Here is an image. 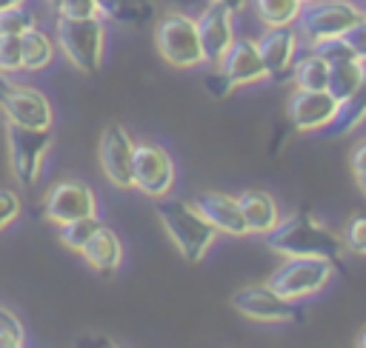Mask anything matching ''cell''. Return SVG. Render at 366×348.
I'll return each instance as SVG.
<instances>
[{
  "label": "cell",
  "instance_id": "1",
  "mask_svg": "<svg viewBox=\"0 0 366 348\" xmlns=\"http://www.w3.org/2000/svg\"><path fill=\"white\" fill-rule=\"evenodd\" d=\"M266 248L280 257H323L335 265L340 262L346 245L343 237L335 234L329 225H323L309 208H300L289 217H280V222L263 234Z\"/></svg>",
  "mask_w": 366,
  "mask_h": 348
},
{
  "label": "cell",
  "instance_id": "2",
  "mask_svg": "<svg viewBox=\"0 0 366 348\" xmlns=\"http://www.w3.org/2000/svg\"><path fill=\"white\" fill-rule=\"evenodd\" d=\"M154 214L186 262H200L217 240V228L200 214L194 200L189 203L177 197H160Z\"/></svg>",
  "mask_w": 366,
  "mask_h": 348
},
{
  "label": "cell",
  "instance_id": "3",
  "mask_svg": "<svg viewBox=\"0 0 366 348\" xmlns=\"http://www.w3.org/2000/svg\"><path fill=\"white\" fill-rule=\"evenodd\" d=\"M154 46L160 57L174 68H194L206 63L203 48H200L197 20L189 17L186 11L172 9L154 23Z\"/></svg>",
  "mask_w": 366,
  "mask_h": 348
},
{
  "label": "cell",
  "instance_id": "4",
  "mask_svg": "<svg viewBox=\"0 0 366 348\" xmlns=\"http://www.w3.org/2000/svg\"><path fill=\"white\" fill-rule=\"evenodd\" d=\"M57 46L77 71L94 74L103 66L106 26L100 17H57Z\"/></svg>",
  "mask_w": 366,
  "mask_h": 348
},
{
  "label": "cell",
  "instance_id": "5",
  "mask_svg": "<svg viewBox=\"0 0 366 348\" xmlns=\"http://www.w3.org/2000/svg\"><path fill=\"white\" fill-rule=\"evenodd\" d=\"M335 274V262L323 257H283V262L266 280L286 300H306L320 294Z\"/></svg>",
  "mask_w": 366,
  "mask_h": 348
},
{
  "label": "cell",
  "instance_id": "6",
  "mask_svg": "<svg viewBox=\"0 0 366 348\" xmlns=\"http://www.w3.org/2000/svg\"><path fill=\"white\" fill-rule=\"evenodd\" d=\"M366 14L352 0H303L297 26L309 43H317L329 37H343Z\"/></svg>",
  "mask_w": 366,
  "mask_h": 348
},
{
  "label": "cell",
  "instance_id": "7",
  "mask_svg": "<svg viewBox=\"0 0 366 348\" xmlns=\"http://www.w3.org/2000/svg\"><path fill=\"white\" fill-rule=\"evenodd\" d=\"M232 308L254 322H297L303 317L300 305L295 300H286L277 294L269 282H252L232 294Z\"/></svg>",
  "mask_w": 366,
  "mask_h": 348
},
{
  "label": "cell",
  "instance_id": "8",
  "mask_svg": "<svg viewBox=\"0 0 366 348\" xmlns=\"http://www.w3.org/2000/svg\"><path fill=\"white\" fill-rule=\"evenodd\" d=\"M6 137H9L11 174L17 177L20 185H34L40 177L43 157L51 148V128H26V126L9 123Z\"/></svg>",
  "mask_w": 366,
  "mask_h": 348
},
{
  "label": "cell",
  "instance_id": "9",
  "mask_svg": "<svg viewBox=\"0 0 366 348\" xmlns=\"http://www.w3.org/2000/svg\"><path fill=\"white\" fill-rule=\"evenodd\" d=\"M134 140L120 123H109L100 134V168L117 188H134Z\"/></svg>",
  "mask_w": 366,
  "mask_h": 348
},
{
  "label": "cell",
  "instance_id": "10",
  "mask_svg": "<svg viewBox=\"0 0 366 348\" xmlns=\"http://www.w3.org/2000/svg\"><path fill=\"white\" fill-rule=\"evenodd\" d=\"M174 185V160L154 143L134 145V188L152 200L169 197Z\"/></svg>",
  "mask_w": 366,
  "mask_h": 348
},
{
  "label": "cell",
  "instance_id": "11",
  "mask_svg": "<svg viewBox=\"0 0 366 348\" xmlns=\"http://www.w3.org/2000/svg\"><path fill=\"white\" fill-rule=\"evenodd\" d=\"M43 214L54 225H66V222L80 220V217H94L97 214V197L80 180H60L46 191Z\"/></svg>",
  "mask_w": 366,
  "mask_h": 348
},
{
  "label": "cell",
  "instance_id": "12",
  "mask_svg": "<svg viewBox=\"0 0 366 348\" xmlns=\"http://www.w3.org/2000/svg\"><path fill=\"white\" fill-rule=\"evenodd\" d=\"M337 114V100L329 91L295 88L286 103V117L295 131H320L329 128Z\"/></svg>",
  "mask_w": 366,
  "mask_h": 348
},
{
  "label": "cell",
  "instance_id": "13",
  "mask_svg": "<svg viewBox=\"0 0 366 348\" xmlns=\"http://www.w3.org/2000/svg\"><path fill=\"white\" fill-rule=\"evenodd\" d=\"M197 20V34H200V48H203V60L217 66L220 57L229 51V46L234 43V11H229L220 3H212L194 17Z\"/></svg>",
  "mask_w": 366,
  "mask_h": 348
},
{
  "label": "cell",
  "instance_id": "14",
  "mask_svg": "<svg viewBox=\"0 0 366 348\" xmlns=\"http://www.w3.org/2000/svg\"><path fill=\"white\" fill-rule=\"evenodd\" d=\"M254 43L269 77L274 80L292 77V66L297 60V34L292 26H266V31Z\"/></svg>",
  "mask_w": 366,
  "mask_h": 348
},
{
  "label": "cell",
  "instance_id": "15",
  "mask_svg": "<svg viewBox=\"0 0 366 348\" xmlns=\"http://www.w3.org/2000/svg\"><path fill=\"white\" fill-rule=\"evenodd\" d=\"M234 88L237 86H252V83H260L266 80V66L260 60V51H257V43L249 40V37H234V43L229 46V51L220 57V63L214 66Z\"/></svg>",
  "mask_w": 366,
  "mask_h": 348
},
{
  "label": "cell",
  "instance_id": "16",
  "mask_svg": "<svg viewBox=\"0 0 366 348\" xmlns=\"http://www.w3.org/2000/svg\"><path fill=\"white\" fill-rule=\"evenodd\" d=\"M0 108L9 123L26 126V128H51V103L46 100L43 91H37L31 86L14 83V88L0 103Z\"/></svg>",
  "mask_w": 366,
  "mask_h": 348
},
{
  "label": "cell",
  "instance_id": "17",
  "mask_svg": "<svg viewBox=\"0 0 366 348\" xmlns=\"http://www.w3.org/2000/svg\"><path fill=\"white\" fill-rule=\"evenodd\" d=\"M194 205L217 228V234H226V237H246L249 234V225L243 220L237 197H232L226 191H203L194 197Z\"/></svg>",
  "mask_w": 366,
  "mask_h": 348
},
{
  "label": "cell",
  "instance_id": "18",
  "mask_svg": "<svg viewBox=\"0 0 366 348\" xmlns=\"http://www.w3.org/2000/svg\"><path fill=\"white\" fill-rule=\"evenodd\" d=\"M243 220L249 225V234H269L277 222H280V208L274 203V197L263 188H246L243 194H237Z\"/></svg>",
  "mask_w": 366,
  "mask_h": 348
},
{
  "label": "cell",
  "instance_id": "19",
  "mask_svg": "<svg viewBox=\"0 0 366 348\" xmlns=\"http://www.w3.org/2000/svg\"><path fill=\"white\" fill-rule=\"evenodd\" d=\"M80 257L100 274H114L123 262V242L120 237L109 228V225H100L97 234L83 245Z\"/></svg>",
  "mask_w": 366,
  "mask_h": 348
},
{
  "label": "cell",
  "instance_id": "20",
  "mask_svg": "<svg viewBox=\"0 0 366 348\" xmlns=\"http://www.w3.org/2000/svg\"><path fill=\"white\" fill-rule=\"evenodd\" d=\"M363 80H366V63L360 57L335 60V63H329V86H326V91L335 100H343L352 91H357Z\"/></svg>",
  "mask_w": 366,
  "mask_h": 348
},
{
  "label": "cell",
  "instance_id": "21",
  "mask_svg": "<svg viewBox=\"0 0 366 348\" xmlns=\"http://www.w3.org/2000/svg\"><path fill=\"white\" fill-rule=\"evenodd\" d=\"M366 123V80L360 83L357 91H352L349 97L337 100V114L329 126L332 134H352Z\"/></svg>",
  "mask_w": 366,
  "mask_h": 348
},
{
  "label": "cell",
  "instance_id": "22",
  "mask_svg": "<svg viewBox=\"0 0 366 348\" xmlns=\"http://www.w3.org/2000/svg\"><path fill=\"white\" fill-rule=\"evenodd\" d=\"M292 80L297 88H306V91H326L329 86V63L309 48V54L297 57L295 66H292Z\"/></svg>",
  "mask_w": 366,
  "mask_h": 348
},
{
  "label": "cell",
  "instance_id": "23",
  "mask_svg": "<svg viewBox=\"0 0 366 348\" xmlns=\"http://www.w3.org/2000/svg\"><path fill=\"white\" fill-rule=\"evenodd\" d=\"M20 46H23V68L26 71H40L51 63L54 57V43L46 31H40L37 26L29 29L26 34H20Z\"/></svg>",
  "mask_w": 366,
  "mask_h": 348
},
{
  "label": "cell",
  "instance_id": "24",
  "mask_svg": "<svg viewBox=\"0 0 366 348\" xmlns=\"http://www.w3.org/2000/svg\"><path fill=\"white\" fill-rule=\"evenodd\" d=\"M100 14L126 26H140L154 14V6L149 0H109L100 6Z\"/></svg>",
  "mask_w": 366,
  "mask_h": 348
},
{
  "label": "cell",
  "instance_id": "25",
  "mask_svg": "<svg viewBox=\"0 0 366 348\" xmlns=\"http://www.w3.org/2000/svg\"><path fill=\"white\" fill-rule=\"evenodd\" d=\"M303 0H254V14L266 26H292L300 14Z\"/></svg>",
  "mask_w": 366,
  "mask_h": 348
},
{
  "label": "cell",
  "instance_id": "26",
  "mask_svg": "<svg viewBox=\"0 0 366 348\" xmlns=\"http://www.w3.org/2000/svg\"><path fill=\"white\" fill-rule=\"evenodd\" d=\"M103 222H100V217L94 214V217H80V220H71V222H66V225H60V231H57V237H60V242L66 245V248H71V251H83V245L97 234V228H100Z\"/></svg>",
  "mask_w": 366,
  "mask_h": 348
},
{
  "label": "cell",
  "instance_id": "27",
  "mask_svg": "<svg viewBox=\"0 0 366 348\" xmlns=\"http://www.w3.org/2000/svg\"><path fill=\"white\" fill-rule=\"evenodd\" d=\"M343 245L349 254L366 257V211H355L343 225Z\"/></svg>",
  "mask_w": 366,
  "mask_h": 348
},
{
  "label": "cell",
  "instance_id": "28",
  "mask_svg": "<svg viewBox=\"0 0 366 348\" xmlns=\"http://www.w3.org/2000/svg\"><path fill=\"white\" fill-rule=\"evenodd\" d=\"M34 26H37V20H34V14L23 3L0 11V34H17L20 37V34H26Z\"/></svg>",
  "mask_w": 366,
  "mask_h": 348
},
{
  "label": "cell",
  "instance_id": "29",
  "mask_svg": "<svg viewBox=\"0 0 366 348\" xmlns=\"http://www.w3.org/2000/svg\"><path fill=\"white\" fill-rule=\"evenodd\" d=\"M23 345H26V331L17 314L0 305V348H23Z\"/></svg>",
  "mask_w": 366,
  "mask_h": 348
},
{
  "label": "cell",
  "instance_id": "30",
  "mask_svg": "<svg viewBox=\"0 0 366 348\" xmlns=\"http://www.w3.org/2000/svg\"><path fill=\"white\" fill-rule=\"evenodd\" d=\"M23 68V46L17 34H0V71L11 74Z\"/></svg>",
  "mask_w": 366,
  "mask_h": 348
},
{
  "label": "cell",
  "instance_id": "31",
  "mask_svg": "<svg viewBox=\"0 0 366 348\" xmlns=\"http://www.w3.org/2000/svg\"><path fill=\"white\" fill-rule=\"evenodd\" d=\"M312 51H317L326 63H335V60H346V57H355V51L349 48V43L343 37H329V40H317L312 43Z\"/></svg>",
  "mask_w": 366,
  "mask_h": 348
},
{
  "label": "cell",
  "instance_id": "32",
  "mask_svg": "<svg viewBox=\"0 0 366 348\" xmlns=\"http://www.w3.org/2000/svg\"><path fill=\"white\" fill-rule=\"evenodd\" d=\"M54 14L57 17H71V20L100 17V6H97V0H63Z\"/></svg>",
  "mask_w": 366,
  "mask_h": 348
},
{
  "label": "cell",
  "instance_id": "33",
  "mask_svg": "<svg viewBox=\"0 0 366 348\" xmlns=\"http://www.w3.org/2000/svg\"><path fill=\"white\" fill-rule=\"evenodd\" d=\"M20 217V197L9 188H0V231Z\"/></svg>",
  "mask_w": 366,
  "mask_h": 348
},
{
  "label": "cell",
  "instance_id": "34",
  "mask_svg": "<svg viewBox=\"0 0 366 348\" xmlns=\"http://www.w3.org/2000/svg\"><path fill=\"white\" fill-rule=\"evenodd\" d=\"M343 40H346L349 48L355 51V57H360V60L366 63V17H363L360 23H355V26L343 34Z\"/></svg>",
  "mask_w": 366,
  "mask_h": 348
},
{
  "label": "cell",
  "instance_id": "35",
  "mask_svg": "<svg viewBox=\"0 0 366 348\" xmlns=\"http://www.w3.org/2000/svg\"><path fill=\"white\" fill-rule=\"evenodd\" d=\"M206 91L212 94V97H217V100H223V97H229L232 91H234V86L214 68L212 74H206Z\"/></svg>",
  "mask_w": 366,
  "mask_h": 348
},
{
  "label": "cell",
  "instance_id": "36",
  "mask_svg": "<svg viewBox=\"0 0 366 348\" xmlns=\"http://www.w3.org/2000/svg\"><path fill=\"white\" fill-rule=\"evenodd\" d=\"M349 165H352V171H363V168H366V137H360V140L352 145V151H349Z\"/></svg>",
  "mask_w": 366,
  "mask_h": 348
},
{
  "label": "cell",
  "instance_id": "37",
  "mask_svg": "<svg viewBox=\"0 0 366 348\" xmlns=\"http://www.w3.org/2000/svg\"><path fill=\"white\" fill-rule=\"evenodd\" d=\"M77 348H123V345H117V342H114L112 337H106V334H92V337H83Z\"/></svg>",
  "mask_w": 366,
  "mask_h": 348
},
{
  "label": "cell",
  "instance_id": "38",
  "mask_svg": "<svg viewBox=\"0 0 366 348\" xmlns=\"http://www.w3.org/2000/svg\"><path fill=\"white\" fill-rule=\"evenodd\" d=\"M212 3H220V6H226L229 11H234V14H237V11H243V9H246V3H249V0H212Z\"/></svg>",
  "mask_w": 366,
  "mask_h": 348
},
{
  "label": "cell",
  "instance_id": "39",
  "mask_svg": "<svg viewBox=\"0 0 366 348\" xmlns=\"http://www.w3.org/2000/svg\"><path fill=\"white\" fill-rule=\"evenodd\" d=\"M355 180H357V188H360V194L366 197V168H363V171H355Z\"/></svg>",
  "mask_w": 366,
  "mask_h": 348
},
{
  "label": "cell",
  "instance_id": "40",
  "mask_svg": "<svg viewBox=\"0 0 366 348\" xmlns=\"http://www.w3.org/2000/svg\"><path fill=\"white\" fill-rule=\"evenodd\" d=\"M166 6H172V9H183V6H192V3H197V0H163Z\"/></svg>",
  "mask_w": 366,
  "mask_h": 348
},
{
  "label": "cell",
  "instance_id": "41",
  "mask_svg": "<svg viewBox=\"0 0 366 348\" xmlns=\"http://www.w3.org/2000/svg\"><path fill=\"white\" fill-rule=\"evenodd\" d=\"M20 3H26V0H0V11H6L11 6H20Z\"/></svg>",
  "mask_w": 366,
  "mask_h": 348
},
{
  "label": "cell",
  "instance_id": "42",
  "mask_svg": "<svg viewBox=\"0 0 366 348\" xmlns=\"http://www.w3.org/2000/svg\"><path fill=\"white\" fill-rule=\"evenodd\" d=\"M357 348H366V328L357 334Z\"/></svg>",
  "mask_w": 366,
  "mask_h": 348
},
{
  "label": "cell",
  "instance_id": "43",
  "mask_svg": "<svg viewBox=\"0 0 366 348\" xmlns=\"http://www.w3.org/2000/svg\"><path fill=\"white\" fill-rule=\"evenodd\" d=\"M46 3H49V6H51V11H57V9H60V3H63V0H46Z\"/></svg>",
  "mask_w": 366,
  "mask_h": 348
},
{
  "label": "cell",
  "instance_id": "44",
  "mask_svg": "<svg viewBox=\"0 0 366 348\" xmlns=\"http://www.w3.org/2000/svg\"><path fill=\"white\" fill-rule=\"evenodd\" d=\"M103 3H109V0H97V6H103Z\"/></svg>",
  "mask_w": 366,
  "mask_h": 348
}]
</instances>
